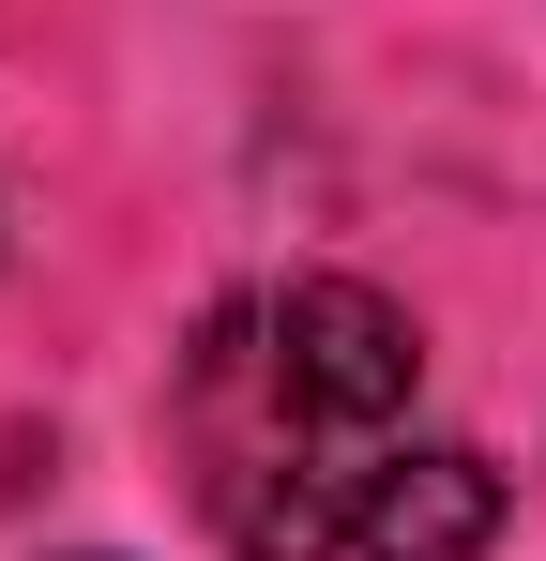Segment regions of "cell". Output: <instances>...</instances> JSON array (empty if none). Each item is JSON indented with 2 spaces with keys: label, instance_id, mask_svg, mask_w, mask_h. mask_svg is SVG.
<instances>
[{
  "label": "cell",
  "instance_id": "obj_1",
  "mask_svg": "<svg viewBox=\"0 0 546 561\" xmlns=\"http://www.w3.org/2000/svg\"><path fill=\"white\" fill-rule=\"evenodd\" d=\"M410 394H425V334L364 274L228 288L168 379L182 485H197L213 547L228 561H350L379 470L410 456Z\"/></svg>",
  "mask_w": 546,
  "mask_h": 561
},
{
  "label": "cell",
  "instance_id": "obj_2",
  "mask_svg": "<svg viewBox=\"0 0 546 561\" xmlns=\"http://www.w3.org/2000/svg\"><path fill=\"white\" fill-rule=\"evenodd\" d=\"M486 547H501V470L470 440H410L350 531V561H486Z\"/></svg>",
  "mask_w": 546,
  "mask_h": 561
}]
</instances>
